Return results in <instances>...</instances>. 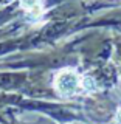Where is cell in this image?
Here are the masks:
<instances>
[{"mask_svg":"<svg viewBox=\"0 0 121 124\" xmlns=\"http://www.w3.org/2000/svg\"><path fill=\"white\" fill-rule=\"evenodd\" d=\"M54 87H56L57 93H61L62 96H70V95H75L78 88L81 87V79L73 70L65 68L56 75Z\"/></svg>","mask_w":121,"mask_h":124,"instance_id":"cell-1","label":"cell"},{"mask_svg":"<svg viewBox=\"0 0 121 124\" xmlns=\"http://www.w3.org/2000/svg\"><path fill=\"white\" fill-rule=\"evenodd\" d=\"M20 5L30 16H39L44 9L42 0H20Z\"/></svg>","mask_w":121,"mask_h":124,"instance_id":"cell-2","label":"cell"},{"mask_svg":"<svg viewBox=\"0 0 121 124\" xmlns=\"http://www.w3.org/2000/svg\"><path fill=\"white\" fill-rule=\"evenodd\" d=\"M81 85H82L85 90H89V92L95 90V82H93V79H90V78H84V79L81 81Z\"/></svg>","mask_w":121,"mask_h":124,"instance_id":"cell-3","label":"cell"},{"mask_svg":"<svg viewBox=\"0 0 121 124\" xmlns=\"http://www.w3.org/2000/svg\"><path fill=\"white\" fill-rule=\"evenodd\" d=\"M116 123L121 124V108L118 110V113H116Z\"/></svg>","mask_w":121,"mask_h":124,"instance_id":"cell-4","label":"cell"}]
</instances>
